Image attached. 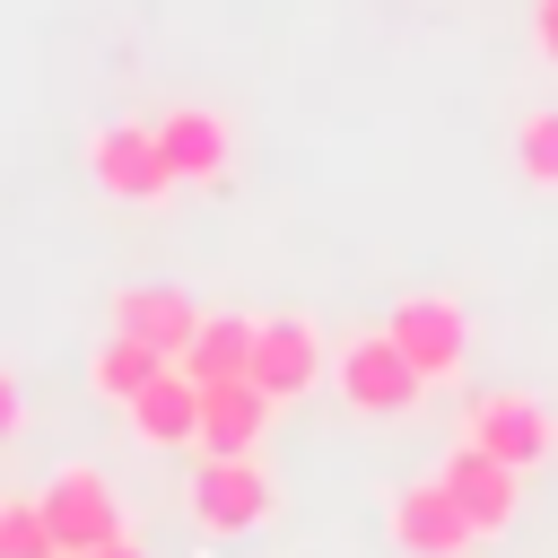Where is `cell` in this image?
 Instances as JSON below:
<instances>
[{
  "label": "cell",
  "instance_id": "1",
  "mask_svg": "<svg viewBox=\"0 0 558 558\" xmlns=\"http://www.w3.org/2000/svg\"><path fill=\"white\" fill-rule=\"evenodd\" d=\"M340 401L357 410V418H410L418 410V392H427V375L392 349V331H357L349 349H340Z\"/></svg>",
  "mask_w": 558,
  "mask_h": 558
},
{
  "label": "cell",
  "instance_id": "2",
  "mask_svg": "<svg viewBox=\"0 0 558 558\" xmlns=\"http://www.w3.org/2000/svg\"><path fill=\"white\" fill-rule=\"evenodd\" d=\"M35 506H44L52 541H61V558H70V549H96V541H122V497H113V480H105L96 462H61V471L35 488Z\"/></svg>",
  "mask_w": 558,
  "mask_h": 558
},
{
  "label": "cell",
  "instance_id": "3",
  "mask_svg": "<svg viewBox=\"0 0 558 558\" xmlns=\"http://www.w3.org/2000/svg\"><path fill=\"white\" fill-rule=\"evenodd\" d=\"M462 445H480V453H497V462H514V471H541V462L558 453V418H549L532 392H480L471 418H462Z\"/></svg>",
  "mask_w": 558,
  "mask_h": 558
},
{
  "label": "cell",
  "instance_id": "4",
  "mask_svg": "<svg viewBox=\"0 0 558 558\" xmlns=\"http://www.w3.org/2000/svg\"><path fill=\"white\" fill-rule=\"evenodd\" d=\"M384 331H392V349H401L427 384H453L462 357H471V314H462L453 296H401Z\"/></svg>",
  "mask_w": 558,
  "mask_h": 558
},
{
  "label": "cell",
  "instance_id": "5",
  "mask_svg": "<svg viewBox=\"0 0 558 558\" xmlns=\"http://www.w3.org/2000/svg\"><path fill=\"white\" fill-rule=\"evenodd\" d=\"M436 480H445V497L471 514V532H480V541H497V532L523 514V471H514V462H497V453H480V445H453V453L436 462Z\"/></svg>",
  "mask_w": 558,
  "mask_h": 558
},
{
  "label": "cell",
  "instance_id": "6",
  "mask_svg": "<svg viewBox=\"0 0 558 558\" xmlns=\"http://www.w3.org/2000/svg\"><path fill=\"white\" fill-rule=\"evenodd\" d=\"M270 506H279V488H270V471L253 453H209L201 480H192L201 532H253V523H270Z\"/></svg>",
  "mask_w": 558,
  "mask_h": 558
},
{
  "label": "cell",
  "instance_id": "7",
  "mask_svg": "<svg viewBox=\"0 0 558 558\" xmlns=\"http://www.w3.org/2000/svg\"><path fill=\"white\" fill-rule=\"evenodd\" d=\"M87 174L105 192H122V201H166L174 192V166L157 148V122H105L87 140Z\"/></svg>",
  "mask_w": 558,
  "mask_h": 558
},
{
  "label": "cell",
  "instance_id": "8",
  "mask_svg": "<svg viewBox=\"0 0 558 558\" xmlns=\"http://www.w3.org/2000/svg\"><path fill=\"white\" fill-rule=\"evenodd\" d=\"M392 541H401V558H462L480 532H471V514L445 497V480L427 471V480H410V488L392 497Z\"/></svg>",
  "mask_w": 558,
  "mask_h": 558
},
{
  "label": "cell",
  "instance_id": "9",
  "mask_svg": "<svg viewBox=\"0 0 558 558\" xmlns=\"http://www.w3.org/2000/svg\"><path fill=\"white\" fill-rule=\"evenodd\" d=\"M157 148H166L174 183H218L227 157H235V131H227V113H209V105H174V113H157Z\"/></svg>",
  "mask_w": 558,
  "mask_h": 558
},
{
  "label": "cell",
  "instance_id": "10",
  "mask_svg": "<svg viewBox=\"0 0 558 558\" xmlns=\"http://www.w3.org/2000/svg\"><path fill=\"white\" fill-rule=\"evenodd\" d=\"M314 375H323L314 323H305V314H270L262 340H253V384H262L270 401H296V392H314Z\"/></svg>",
  "mask_w": 558,
  "mask_h": 558
},
{
  "label": "cell",
  "instance_id": "11",
  "mask_svg": "<svg viewBox=\"0 0 558 558\" xmlns=\"http://www.w3.org/2000/svg\"><path fill=\"white\" fill-rule=\"evenodd\" d=\"M270 392L253 384V375H227V384H201V453H253L262 445V427H270Z\"/></svg>",
  "mask_w": 558,
  "mask_h": 558
},
{
  "label": "cell",
  "instance_id": "12",
  "mask_svg": "<svg viewBox=\"0 0 558 558\" xmlns=\"http://www.w3.org/2000/svg\"><path fill=\"white\" fill-rule=\"evenodd\" d=\"M113 331H131V340H148L166 366H183V349H192V331H201V305H192L183 288H122V296H113Z\"/></svg>",
  "mask_w": 558,
  "mask_h": 558
},
{
  "label": "cell",
  "instance_id": "13",
  "mask_svg": "<svg viewBox=\"0 0 558 558\" xmlns=\"http://www.w3.org/2000/svg\"><path fill=\"white\" fill-rule=\"evenodd\" d=\"M131 436H140V445H192V436H201V384H192L183 366H166V375L131 401Z\"/></svg>",
  "mask_w": 558,
  "mask_h": 558
},
{
  "label": "cell",
  "instance_id": "14",
  "mask_svg": "<svg viewBox=\"0 0 558 558\" xmlns=\"http://www.w3.org/2000/svg\"><path fill=\"white\" fill-rule=\"evenodd\" d=\"M253 340H262L253 314H201V331H192V349H183V375H192V384L253 375Z\"/></svg>",
  "mask_w": 558,
  "mask_h": 558
},
{
  "label": "cell",
  "instance_id": "15",
  "mask_svg": "<svg viewBox=\"0 0 558 558\" xmlns=\"http://www.w3.org/2000/svg\"><path fill=\"white\" fill-rule=\"evenodd\" d=\"M157 375H166V357H157L148 340H131V331H113V340L87 349V392H96V401H122V410H131Z\"/></svg>",
  "mask_w": 558,
  "mask_h": 558
},
{
  "label": "cell",
  "instance_id": "16",
  "mask_svg": "<svg viewBox=\"0 0 558 558\" xmlns=\"http://www.w3.org/2000/svg\"><path fill=\"white\" fill-rule=\"evenodd\" d=\"M0 558H61V541H52V523H44L35 497L0 506Z\"/></svg>",
  "mask_w": 558,
  "mask_h": 558
},
{
  "label": "cell",
  "instance_id": "17",
  "mask_svg": "<svg viewBox=\"0 0 558 558\" xmlns=\"http://www.w3.org/2000/svg\"><path fill=\"white\" fill-rule=\"evenodd\" d=\"M514 166H523V183L558 192V113H523V131H514Z\"/></svg>",
  "mask_w": 558,
  "mask_h": 558
},
{
  "label": "cell",
  "instance_id": "18",
  "mask_svg": "<svg viewBox=\"0 0 558 558\" xmlns=\"http://www.w3.org/2000/svg\"><path fill=\"white\" fill-rule=\"evenodd\" d=\"M532 35H541V52L558 61V0H541V9H532Z\"/></svg>",
  "mask_w": 558,
  "mask_h": 558
},
{
  "label": "cell",
  "instance_id": "19",
  "mask_svg": "<svg viewBox=\"0 0 558 558\" xmlns=\"http://www.w3.org/2000/svg\"><path fill=\"white\" fill-rule=\"evenodd\" d=\"M70 558H148V549H140L131 532H122V541H96V549H70Z\"/></svg>",
  "mask_w": 558,
  "mask_h": 558
},
{
  "label": "cell",
  "instance_id": "20",
  "mask_svg": "<svg viewBox=\"0 0 558 558\" xmlns=\"http://www.w3.org/2000/svg\"><path fill=\"white\" fill-rule=\"evenodd\" d=\"M17 410H26V401H17V375H0V436L17 427Z\"/></svg>",
  "mask_w": 558,
  "mask_h": 558
},
{
  "label": "cell",
  "instance_id": "21",
  "mask_svg": "<svg viewBox=\"0 0 558 558\" xmlns=\"http://www.w3.org/2000/svg\"><path fill=\"white\" fill-rule=\"evenodd\" d=\"M0 506H9V497H0Z\"/></svg>",
  "mask_w": 558,
  "mask_h": 558
}]
</instances>
